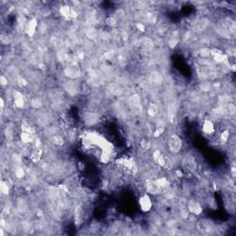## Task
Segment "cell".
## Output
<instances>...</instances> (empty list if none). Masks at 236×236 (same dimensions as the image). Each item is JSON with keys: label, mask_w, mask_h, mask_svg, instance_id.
Masks as SVG:
<instances>
[{"label": "cell", "mask_w": 236, "mask_h": 236, "mask_svg": "<svg viewBox=\"0 0 236 236\" xmlns=\"http://www.w3.org/2000/svg\"><path fill=\"white\" fill-rule=\"evenodd\" d=\"M187 209L190 213H193L195 215H199L202 212V206L200 204L195 200H189L187 204Z\"/></svg>", "instance_id": "obj_4"}, {"label": "cell", "mask_w": 236, "mask_h": 236, "mask_svg": "<svg viewBox=\"0 0 236 236\" xmlns=\"http://www.w3.org/2000/svg\"><path fill=\"white\" fill-rule=\"evenodd\" d=\"M139 206L142 211L148 212L150 211L152 208V201L150 198V195L148 194H144L143 195L140 196L139 198Z\"/></svg>", "instance_id": "obj_2"}, {"label": "cell", "mask_w": 236, "mask_h": 236, "mask_svg": "<svg viewBox=\"0 0 236 236\" xmlns=\"http://www.w3.org/2000/svg\"><path fill=\"white\" fill-rule=\"evenodd\" d=\"M52 142L56 146H62L64 144V139L61 136L56 135V136H54L52 137Z\"/></svg>", "instance_id": "obj_12"}, {"label": "cell", "mask_w": 236, "mask_h": 236, "mask_svg": "<svg viewBox=\"0 0 236 236\" xmlns=\"http://www.w3.org/2000/svg\"><path fill=\"white\" fill-rule=\"evenodd\" d=\"M21 141L24 143V144H29L32 142V139H33V136L32 134L29 133H27V132H23L21 134Z\"/></svg>", "instance_id": "obj_9"}, {"label": "cell", "mask_w": 236, "mask_h": 236, "mask_svg": "<svg viewBox=\"0 0 236 236\" xmlns=\"http://www.w3.org/2000/svg\"><path fill=\"white\" fill-rule=\"evenodd\" d=\"M25 28H26V32H27V34L29 37L33 36L35 34V32H36V29H37V19L36 18L31 19V21L27 22Z\"/></svg>", "instance_id": "obj_5"}, {"label": "cell", "mask_w": 236, "mask_h": 236, "mask_svg": "<svg viewBox=\"0 0 236 236\" xmlns=\"http://www.w3.org/2000/svg\"><path fill=\"white\" fill-rule=\"evenodd\" d=\"M14 103L17 108H22L24 106L23 96L19 91H16L14 94Z\"/></svg>", "instance_id": "obj_7"}, {"label": "cell", "mask_w": 236, "mask_h": 236, "mask_svg": "<svg viewBox=\"0 0 236 236\" xmlns=\"http://www.w3.org/2000/svg\"><path fill=\"white\" fill-rule=\"evenodd\" d=\"M229 139V131L228 130H224L220 136V141L221 144H225Z\"/></svg>", "instance_id": "obj_13"}, {"label": "cell", "mask_w": 236, "mask_h": 236, "mask_svg": "<svg viewBox=\"0 0 236 236\" xmlns=\"http://www.w3.org/2000/svg\"><path fill=\"white\" fill-rule=\"evenodd\" d=\"M136 27H137V29H139V31H141V32H143V31H144V26H143V24H142V23L139 22V23L136 24Z\"/></svg>", "instance_id": "obj_19"}, {"label": "cell", "mask_w": 236, "mask_h": 236, "mask_svg": "<svg viewBox=\"0 0 236 236\" xmlns=\"http://www.w3.org/2000/svg\"><path fill=\"white\" fill-rule=\"evenodd\" d=\"M0 189H1V192L3 195H7L9 193V187H8V185L7 184L2 182L1 183V186H0Z\"/></svg>", "instance_id": "obj_14"}, {"label": "cell", "mask_w": 236, "mask_h": 236, "mask_svg": "<svg viewBox=\"0 0 236 236\" xmlns=\"http://www.w3.org/2000/svg\"><path fill=\"white\" fill-rule=\"evenodd\" d=\"M65 73L66 75L68 77H70V78H76L77 77H80V68H78V66L75 64H72L71 66H68L66 68V70H65Z\"/></svg>", "instance_id": "obj_3"}, {"label": "cell", "mask_w": 236, "mask_h": 236, "mask_svg": "<svg viewBox=\"0 0 236 236\" xmlns=\"http://www.w3.org/2000/svg\"><path fill=\"white\" fill-rule=\"evenodd\" d=\"M15 175L17 178L21 179V178H23L24 175H25V171L23 169L22 166H18L16 170H15Z\"/></svg>", "instance_id": "obj_11"}, {"label": "cell", "mask_w": 236, "mask_h": 236, "mask_svg": "<svg viewBox=\"0 0 236 236\" xmlns=\"http://www.w3.org/2000/svg\"><path fill=\"white\" fill-rule=\"evenodd\" d=\"M87 35L88 36V38H95L97 36V31L94 29H90L87 32Z\"/></svg>", "instance_id": "obj_17"}, {"label": "cell", "mask_w": 236, "mask_h": 236, "mask_svg": "<svg viewBox=\"0 0 236 236\" xmlns=\"http://www.w3.org/2000/svg\"><path fill=\"white\" fill-rule=\"evenodd\" d=\"M116 22H117L116 19L114 17H109L106 19V23H107V25H109V26H115Z\"/></svg>", "instance_id": "obj_16"}, {"label": "cell", "mask_w": 236, "mask_h": 236, "mask_svg": "<svg viewBox=\"0 0 236 236\" xmlns=\"http://www.w3.org/2000/svg\"><path fill=\"white\" fill-rule=\"evenodd\" d=\"M114 55V53L113 52H106L105 54H103V55L101 57L102 60L103 61H106V60H109V59H111Z\"/></svg>", "instance_id": "obj_15"}, {"label": "cell", "mask_w": 236, "mask_h": 236, "mask_svg": "<svg viewBox=\"0 0 236 236\" xmlns=\"http://www.w3.org/2000/svg\"><path fill=\"white\" fill-rule=\"evenodd\" d=\"M163 132V127H157V129L154 132V136L158 137L162 135V133Z\"/></svg>", "instance_id": "obj_18"}, {"label": "cell", "mask_w": 236, "mask_h": 236, "mask_svg": "<svg viewBox=\"0 0 236 236\" xmlns=\"http://www.w3.org/2000/svg\"><path fill=\"white\" fill-rule=\"evenodd\" d=\"M71 11H72V7H69V6H67V5L62 6L60 8H59V12H60L61 16H63L66 18H70Z\"/></svg>", "instance_id": "obj_8"}, {"label": "cell", "mask_w": 236, "mask_h": 236, "mask_svg": "<svg viewBox=\"0 0 236 236\" xmlns=\"http://www.w3.org/2000/svg\"><path fill=\"white\" fill-rule=\"evenodd\" d=\"M203 131L206 135H212L215 132L214 124L210 120H205L203 124Z\"/></svg>", "instance_id": "obj_6"}, {"label": "cell", "mask_w": 236, "mask_h": 236, "mask_svg": "<svg viewBox=\"0 0 236 236\" xmlns=\"http://www.w3.org/2000/svg\"><path fill=\"white\" fill-rule=\"evenodd\" d=\"M157 113H158V107H157L156 103H150L149 104V107H148V114L150 117H154L156 116Z\"/></svg>", "instance_id": "obj_10"}, {"label": "cell", "mask_w": 236, "mask_h": 236, "mask_svg": "<svg viewBox=\"0 0 236 236\" xmlns=\"http://www.w3.org/2000/svg\"><path fill=\"white\" fill-rule=\"evenodd\" d=\"M1 84H2L3 86H5V85H7V80L5 78V77H4V76H2V77H1Z\"/></svg>", "instance_id": "obj_20"}, {"label": "cell", "mask_w": 236, "mask_h": 236, "mask_svg": "<svg viewBox=\"0 0 236 236\" xmlns=\"http://www.w3.org/2000/svg\"><path fill=\"white\" fill-rule=\"evenodd\" d=\"M182 139L179 136L175 134L172 135L168 140V148L172 153H178L182 149Z\"/></svg>", "instance_id": "obj_1"}]
</instances>
